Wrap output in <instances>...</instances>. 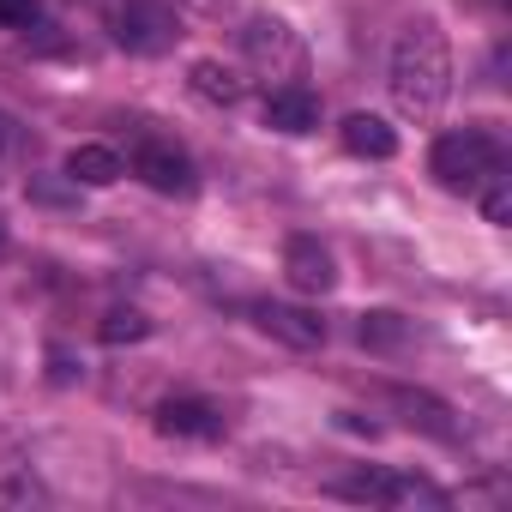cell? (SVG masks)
Returning <instances> with one entry per match:
<instances>
[{
	"instance_id": "6da1fadb",
	"label": "cell",
	"mask_w": 512,
	"mask_h": 512,
	"mask_svg": "<svg viewBox=\"0 0 512 512\" xmlns=\"http://www.w3.org/2000/svg\"><path fill=\"white\" fill-rule=\"evenodd\" d=\"M386 97L404 121L428 127L446 97H452V49H446V31L434 19H410L398 37H392V61H386Z\"/></svg>"
},
{
	"instance_id": "7a4b0ae2",
	"label": "cell",
	"mask_w": 512,
	"mask_h": 512,
	"mask_svg": "<svg viewBox=\"0 0 512 512\" xmlns=\"http://www.w3.org/2000/svg\"><path fill=\"white\" fill-rule=\"evenodd\" d=\"M494 169H506V157H500V139H494L488 127L440 133L434 151H428V175H434L446 193H476Z\"/></svg>"
},
{
	"instance_id": "3957f363",
	"label": "cell",
	"mask_w": 512,
	"mask_h": 512,
	"mask_svg": "<svg viewBox=\"0 0 512 512\" xmlns=\"http://www.w3.org/2000/svg\"><path fill=\"white\" fill-rule=\"evenodd\" d=\"M241 55H247V67L260 73L272 91L308 79V43H302V37L290 31V19H278V13H253V19L241 25Z\"/></svg>"
},
{
	"instance_id": "277c9868",
	"label": "cell",
	"mask_w": 512,
	"mask_h": 512,
	"mask_svg": "<svg viewBox=\"0 0 512 512\" xmlns=\"http://www.w3.org/2000/svg\"><path fill=\"white\" fill-rule=\"evenodd\" d=\"M109 31L127 55H169L181 43V19H175L169 0H115Z\"/></svg>"
},
{
	"instance_id": "5b68a950",
	"label": "cell",
	"mask_w": 512,
	"mask_h": 512,
	"mask_svg": "<svg viewBox=\"0 0 512 512\" xmlns=\"http://www.w3.org/2000/svg\"><path fill=\"white\" fill-rule=\"evenodd\" d=\"M326 494L356 500V506H404V500H434V506H446L440 488H428V482H416V476H398V470H368V464L350 470V476H332Z\"/></svg>"
},
{
	"instance_id": "8992f818",
	"label": "cell",
	"mask_w": 512,
	"mask_h": 512,
	"mask_svg": "<svg viewBox=\"0 0 512 512\" xmlns=\"http://www.w3.org/2000/svg\"><path fill=\"white\" fill-rule=\"evenodd\" d=\"M127 169H133V175H139L151 193H175V199H187V193L199 187V175H193V157H187L175 139H157V133H145V139L133 145Z\"/></svg>"
},
{
	"instance_id": "52a82bcc",
	"label": "cell",
	"mask_w": 512,
	"mask_h": 512,
	"mask_svg": "<svg viewBox=\"0 0 512 512\" xmlns=\"http://www.w3.org/2000/svg\"><path fill=\"white\" fill-rule=\"evenodd\" d=\"M284 278H290V290H302V296H332V284H338L332 247H326L320 235H290V241H284Z\"/></svg>"
},
{
	"instance_id": "ba28073f",
	"label": "cell",
	"mask_w": 512,
	"mask_h": 512,
	"mask_svg": "<svg viewBox=\"0 0 512 512\" xmlns=\"http://www.w3.org/2000/svg\"><path fill=\"white\" fill-rule=\"evenodd\" d=\"M247 314H253V326H260L266 338H278V344H290V350H320V344H326V320L308 314V308H290V302H253Z\"/></svg>"
},
{
	"instance_id": "9c48e42d",
	"label": "cell",
	"mask_w": 512,
	"mask_h": 512,
	"mask_svg": "<svg viewBox=\"0 0 512 512\" xmlns=\"http://www.w3.org/2000/svg\"><path fill=\"white\" fill-rule=\"evenodd\" d=\"M392 410L404 416V428H416V434H428V440H458V416H452V404L434 398V392L392 386Z\"/></svg>"
},
{
	"instance_id": "30bf717a",
	"label": "cell",
	"mask_w": 512,
	"mask_h": 512,
	"mask_svg": "<svg viewBox=\"0 0 512 512\" xmlns=\"http://www.w3.org/2000/svg\"><path fill=\"white\" fill-rule=\"evenodd\" d=\"M157 434H169V440H217L223 416L205 398H163L157 404Z\"/></svg>"
},
{
	"instance_id": "8fae6325",
	"label": "cell",
	"mask_w": 512,
	"mask_h": 512,
	"mask_svg": "<svg viewBox=\"0 0 512 512\" xmlns=\"http://www.w3.org/2000/svg\"><path fill=\"white\" fill-rule=\"evenodd\" d=\"M266 127H278V133H314L320 127V97L308 85H278L266 97Z\"/></svg>"
},
{
	"instance_id": "7c38bea8",
	"label": "cell",
	"mask_w": 512,
	"mask_h": 512,
	"mask_svg": "<svg viewBox=\"0 0 512 512\" xmlns=\"http://www.w3.org/2000/svg\"><path fill=\"white\" fill-rule=\"evenodd\" d=\"M121 175H127V163H121L115 145H73L67 151V181L73 187H115Z\"/></svg>"
},
{
	"instance_id": "4fadbf2b",
	"label": "cell",
	"mask_w": 512,
	"mask_h": 512,
	"mask_svg": "<svg viewBox=\"0 0 512 512\" xmlns=\"http://www.w3.org/2000/svg\"><path fill=\"white\" fill-rule=\"evenodd\" d=\"M187 85H193V97H205V103H217V109H235V103L247 97L241 73L223 67V61H193V67H187Z\"/></svg>"
},
{
	"instance_id": "5bb4252c",
	"label": "cell",
	"mask_w": 512,
	"mask_h": 512,
	"mask_svg": "<svg viewBox=\"0 0 512 512\" xmlns=\"http://www.w3.org/2000/svg\"><path fill=\"white\" fill-rule=\"evenodd\" d=\"M338 139H344V151H356V157H374V163H386V157L398 151V133H392L380 115H344Z\"/></svg>"
},
{
	"instance_id": "9a60e30c",
	"label": "cell",
	"mask_w": 512,
	"mask_h": 512,
	"mask_svg": "<svg viewBox=\"0 0 512 512\" xmlns=\"http://www.w3.org/2000/svg\"><path fill=\"white\" fill-rule=\"evenodd\" d=\"M356 338H362V350H404V338H410V320L404 314H392V308H374V314H362V326H356Z\"/></svg>"
},
{
	"instance_id": "2e32d148",
	"label": "cell",
	"mask_w": 512,
	"mask_h": 512,
	"mask_svg": "<svg viewBox=\"0 0 512 512\" xmlns=\"http://www.w3.org/2000/svg\"><path fill=\"white\" fill-rule=\"evenodd\" d=\"M476 199H482V217H488V223H512V175H506V169H494V175L476 187Z\"/></svg>"
},
{
	"instance_id": "e0dca14e",
	"label": "cell",
	"mask_w": 512,
	"mask_h": 512,
	"mask_svg": "<svg viewBox=\"0 0 512 512\" xmlns=\"http://www.w3.org/2000/svg\"><path fill=\"white\" fill-rule=\"evenodd\" d=\"M97 338H103V344H139V338H151V320H145L139 308H115V314L97 326Z\"/></svg>"
},
{
	"instance_id": "ac0fdd59",
	"label": "cell",
	"mask_w": 512,
	"mask_h": 512,
	"mask_svg": "<svg viewBox=\"0 0 512 512\" xmlns=\"http://www.w3.org/2000/svg\"><path fill=\"white\" fill-rule=\"evenodd\" d=\"M0 25L31 37V31L43 25V0H0Z\"/></svg>"
},
{
	"instance_id": "d6986e66",
	"label": "cell",
	"mask_w": 512,
	"mask_h": 512,
	"mask_svg": "<svg viewBox=\"0 0 512 512\" xmlns=\"http://www.w3.org/2000/svg\"><path fill=\"white\" fill-rule=\"evenodd\" d=\"M175 7H187L199 19H223V13H235V0H175Z\"/></svg>"
},
{
	"instance_id": "ffe728a7",
	"label": "cell",
	"mask_w": 512,
	"mask_h": 512,
	"mask_svg": "<svg viewBox=\"0 0 512 512\" xmlns=\"http://www.w3.org/2000/svg\"><path fill=\"white\" fill-rule=\"evenodd\" d=\"M25 145V133H19V121L7 115V109H0V157H7V151H19Z\"/></svg>"
}]
</instances>
